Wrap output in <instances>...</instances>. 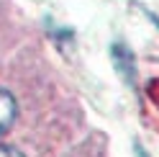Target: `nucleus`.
I'll list each match as a JSON object with an SVG mask.
<instances>
[{"mask_svg": "<svg viewBox=\"0 0 159 157\" xmlns=\"http://www.w3.org/2000/svg\"><path fill=\"white\" fill-rule=\"evenodd\" d=\"M16 121V101L13 95L0 88V136H3Z\"/></svg>", "mask_w": 159, "mask_h": 157, "instance_id": "obj_1", "label": "nucleus"}, {"mask_svg": "<svg viewBox=\"0 0 159 157\" xmlns=\"http://www.w3.org/2000/svg\"><path fill=\"white\" fill-rule=\"evenodd\" d=\"M0 157H26L21 150H16L11 144H0Z\"/></svg>", "mask_w": 159, "mask_h": 157, "instance_id": "obj_2", "label": "nucleus"}, {"mask_svg": "<svg viewBox=\"0 0 159 157\" xmlns=\"http://www.w3.org/2000/svg\"><path fill=\"white\" fill-rule=\"evenodd\" d=\"M136 155H139V157H149V155H146V152L141 150V147H136Z\"/></svg>", "mask_w": 159, "mask_h": 157, "instance_id": "obj_3", "label": "nucleus"}]
</instances>
